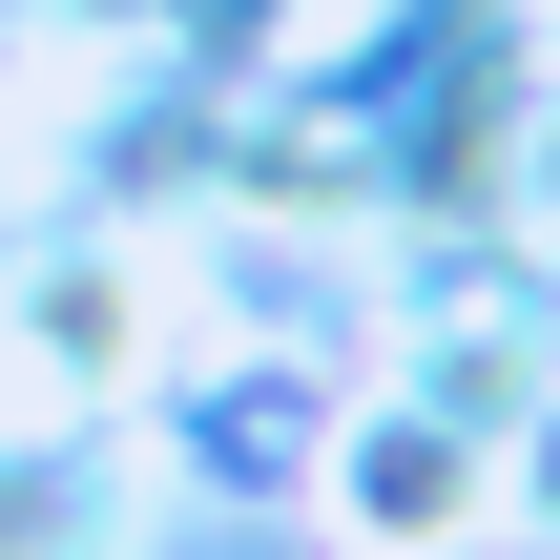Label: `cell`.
<instances>
[{
  "label": "cell",
  "instance_id": "cell-1",
  "mask_svg": "<svg viewBox=\"0 0 560 560\" xmlns=\"http://www.w3.org/2000/svg\"><path fill=\"white\" fill-rule=\"evenodd\" d=\"M540 520H560V436H540Z\"/></svg>",
  "mask_w": 560,
  "mask_h": 560
}]
</instances>
